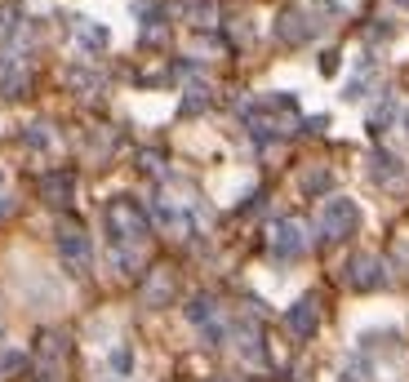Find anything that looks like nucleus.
Returning <instances> with one entry per match:
<instances>
[{
    "instance_id": "18",
    "label": "nucleus",
    "mask_w": 409,
    "mask_h": 382,
    "mask_svg": "<svg viewBox=\"0 0 409 382\" xmlns=\"http://www.w3.org/2000/svg\"><path fill=\"white\" fill-rule=\"evenodd\" d=\"M0 183H5V174H0Z\"/></svg>"
},
{
    "instance_id": "4",
    "label": "nucleus",
    "mask_w": 409,
    "mask_h": 382,
    "mask_svg": "<svg viewBox=\"0 0 409 382\" xmlns=\"http://www.w3.org/2000/svg\"><path fill=\"white\" fill-rule=\"evenodd\" d=\"M307 249V231H303V222H294V218H281L272 227V254H281V258H298Z\"/></svg>"
},
{
    "instance_id": "1",
    "label": "nucleus",
    "mask_w": 409,
    "mask_h": 382,
    "mask_svg": "<svg viewBox=\"0 0 409 382\" xmlns=\"http://www.w3.org/2000/svg\"><path fill=\"white\" fill-rule=\"evenodd\" d=\"M107 231H112V245L116 249L138 245L142 236H147V213H142L138 200H129V196L112 200V205H107Z\"/></svg>"
},
{
    "instance_id": "17",
    "label": "nucleus",
    "mask_w": 409,
    "mask_h": 382,
    "mask_svg": "<svg viewBox=\"0 0 409 382\" xmlns=\"http://www.w3.org/2000/svg\"><path fill=\"white\" fill-rule=\"evenodd\" d=\"M40 382H54V378H40Z\"/></svg>"
},
{
    "instance_id": "2",
    "label": "nucleus",
    "mask_w": 409,
    "mask_h": 382,
    "mask_svg": "<svg viewBox=\"0 0 409 382\" xmlns=\"http://www.w3.org/2000/svg\"><path fill=\"white\" fill-rule=\"evenodd\" d=\"M356 227H360L356 200H347V196H329V200H325V209H320V231H325V240H343V236H352Z\"/></svg>"
},
{
    "instance_id": "10",
    "label": "nucleus",
    "mask_w": 409,
    "mask_h": 382,
    "mask_svg": "<svg viewBox=\"0 0 409 382\" xmlns=\"http://www.w3.org/2000/svg\"><path fill=\"white\" fill-rule=\"evenodd\" d=\"M392 174H396V156H392V151H374V178H378V183H387Z\"/></svg>"
},
{
    "instance_id": "6",
    "label": "nucleus",
    "mask_w": 409,
    "mask_h": 382,
    "mask_svg": "<svg viewBox=\"0 0 409 382\" xmlns=\"http://www.w3.org/2000/svg\"><path fill=\"white\" fill-rule=\"evenodd\" d=\"M285 325H290V333H298V338H311L320 325V307L316 298H303V303H294L290 312H285Z\"/></svg>"
},
{
    "instance_id": "16",
    "label": "nucleus",
    "mask_w": 409,
    "mask_h": 382,
    "mask_svg": "<svg viewBox=\"0 0 409 382\" xmlns=\"http://www.w3.org/2000/svg\"><path fill=\"white\" fill-rule=\"evenodd\" d=\"M401 5H405V9H409V0H401Z\"/></svg>"
},
{
    "instance_id": "9",
    "label": "nucleus",
    "mask_w": 409,
    "mask_h": 382,
    "mask_svg": "<svg viewBox=\"0 0 409 382\" xmlns=\"http://www.w3.org/2000/svg\"><path fill=\"white\" fill-rule=\"evenodd\" d=\"M76 40L89 45V49H103V45H107V27H98V22H89V18H80V22H76Z\"/></svg>"
},
{
    "instance_id": "8",
    "label": "nucleus",
    "mask_w": 409,
    "mask_h": 382,
    "mask_svg": "<svg viewBox=\"0 0 409 382\" xmlns=\"http://www.w3.org/2000/svg\"><path fill=\"white\" fill-rule=\"evenodd\" d=\"M71 187H76V178H71V174H50V178H45V196H50L54 205H63V200L71 196Z\"/></svg>"
},
{
    "instance_id": "5",
    "label": "nucleus",
    "mask_w": 409,
    "mask_h": 382,
    "mask_svg": "<svg viewBox=\"0 0 409 382\" xmlns=\"http://www.w3.org/2000/svg\"><path fill=\"white\" fill-rule=\"evenodd\" d=\"M281 40H290V45H303V40H311V36L320 31V22H311V14H303V9H285L281 14Z\"/></svg>"
},
{
    "instance_id": "7",
    "label": "nucleus",
    "mask_w": 409,
    "mask_h": 382,
    "mask_svg": "<svg viewBox=\"0 0 409 382\" xmlns=\"http://www.w3.org/2000/svg\"><path fill=\"white\" fill-rule=\"evenodd\" d=\"M382 280H387V276H382V262L378 258H369V254L352 258V284H356V289H378Z\"/></svg>"
},
{
    "instance_id": "13",
    "label": "nucleus",
    "mask_w": 409,
    "mask_h": 382,
    "mask_svg": "<svg viewBox=\"0 0 409 382\" xmlns=\"http://www.w3.org/2000/svg\"><path fill=\"white\" fill-rule=\"evenodd\" d=\"M18 365H22V356H18V351H5V356H0V378H5V374H14Z\"/></svg>"
},
{
    "instance_id": "3",
    "label": "nucleus",
    "mask_w": 409,
    "mask_h": 382,
    "mask_svg": "<svg viewBox=\"0 0 409 382\" xmlns=\"http://www.w3.org/2000/svg\"><path fill=\"white\" fill-rule=\"evenodd\" d=\"M58 254H63V262L71 271H89V262H94L89 236L80 231V227H63V231H58Z\"/></svg>"
},
{
    "instance_id": "12",
    "label": "nucleus",
    "mask_w": 409,
    "mask_h": 382,
    "mask_svg": "<svg viewBox=\"0 0 409 382\" xmlns=\"http://www.w3.org/2000/svg\"><path fill=\"white\" fill-rule=\"evenodd\" d=\"M325 187H329V174H325V169H316V174L303 178V191H325Z\"/></svg>"
},
{
    "instance_id": "15",
    "label": "nucleus",
    "mask_w": 409,
    "mask_h": 382,
    "mask_svg": "<svg viewBox=\"0 0 409 382\" xmlns=\"http://www.w3.org/2000/svg\"><path fill=\"white\" fill-rule=\"evenodd\" d=\"M405 129H409V112H405Z\"/></svg>"
},
{
    "instance_id": "14",
    "label": "nucleus",
    "mask_w": 409,
    "mask_h": 382,
    "mask_svg": "<svg viewBox=\"0 0 409 382\" xmlns=\"http://www.w3.org/2000/svg\"><path fill=\"white\" fill-rule=\"evenodd\" d=\"M112 369H116V374H129V347L112 351Z\"/></svg>"
},
{
    "instance_id": "11",
    "label": "nucleus",
    "mask_w": 409,
    "mask_h": 382,
    "mask_svg": "<svg viewBox=\"0 0 409 382\" xmlns=\"http://www.w3.org/2000/svg\"><path fill=\"white\" fill-rule=\"evenodd\" d=\"M174 293V284H170V276H161V280H151L147 284V303H165V298Z\"/></svg>"
}]
</instances>
